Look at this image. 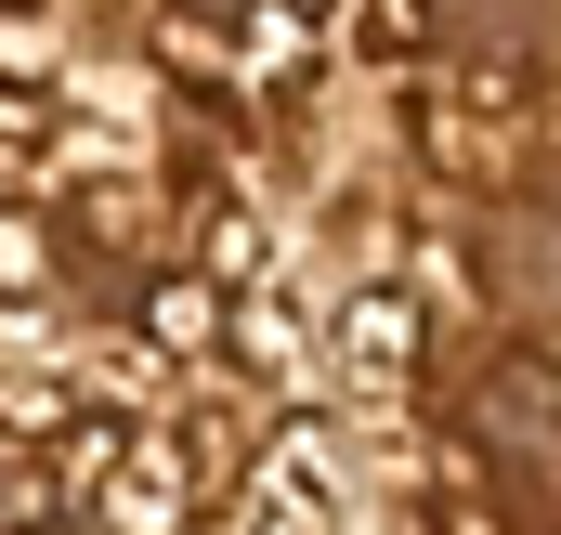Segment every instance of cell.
<instances>
[{
	"instance_id": "obj_2",
	"label": "cell",
	"mask_w": 561,
	"mask_h": 535,
	"mask_svg": "<svg viewBox=\"0 0 561 535\" xmlns=\"http://www.w3.org/2000/svg\"><path fill=\"white\" fill-rule=\"evenodd\" d=\"M340 523V483H327V444H313V418H287L275 444L249 457V483H236V510L222 535H327Z\"/></svg>"
},
{
	"instance_id": "obj_3",
	"label": "cell",
	"mask_w": 561,
	"mask_h": 535,
	"mask_svg": "<svg viewBox=\"0 0 561 535\" xmlns=\"http://www.w3.org/2000/svg\"><path fill=\"white\" fill-rule=\"evenodd\" d=\"M405 366H419V314H405V287L379 274V287L340 300V379H353L366 405H392V392H405Z\"/></svg>"
},
{
	"instance_id": "obj_1",
	"label": "cell",
	"mask_w": 561,
	"mask_h": 535,
	"mask_svg": "<svg viewBox=\"0 0 561 535\" xmlns=\"http://www.w3.org/2000/svg\"><path fill=\"white\" fill-rule=\"evenodd\" d=\"M340 39L313 26V13H183V26H157V79H183V92H222V105H262L287 79H313Z\"/></svg>"
}]
</instances>
